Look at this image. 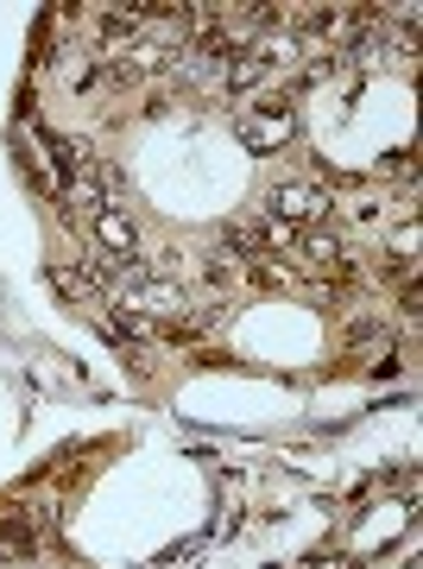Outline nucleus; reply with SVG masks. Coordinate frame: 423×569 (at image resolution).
<instances>
[{
  "mask_svg": "<svg viewBox=\"0 0 423 569\" xmlns=\"http://www.w3.org/2000/svg\"><path fill=\"white\" fill-rule=\"evenodd\" d=\"M329 215H335L329 183H278L272 190V222H285V228H323Z\"/></svg>",
  "mask_w": 423,
  "mask_h": 569,
  "instance_id": "obj_1",
  "label": "nucleus"
},
{
  "mask_svg": "<svg viewBox=\"0 0 423 569\" xmlns=\"http://www.w3.org/2000/svg\"><path fill=\"white\" fill-rule=\"evenodd\" d=\"M291 254L310 259V272H329V279H342V284L354 279L348 247H342V241H335L329 228H298V234H291Z\"/></svg>",
  "mask_w": 423,
  "mask_h": 569,
  "instance_id": "obj_2",
  "label": "nucleus"
},
{
  "mask_svg": "<svg viewBox=\"0 0 423 569\" xmlns=\"http://www.w3.org/2000/svg\"><path fill=\"white\" fill-rule=\"evenodd\" d=\"M241 140H247L253 153H278V146H291V140H298V114H291L285 102H266L259 114L241 121Z\"/></svg>",
  "mask_w": 423,
  "mask_h": 569,
  "instance_id": "obj_3",
  "label": "nucleus"
},
{
  "mask_svg": "<svg viewBox=\"0 0 423 569\" xmlns=\"http://www.w3.org/2000/svg\"><path fill=\"white\" fill-rule=\"evenodd\" d=\"M165 45H152L146 32H140V38H126V45H114V57H108V64H114V70H108V82H152L158 77V70H165Z\"/></svg>",
  "mask_w": 423,
  "mask_h": 569,
  "instance_id": "obj_4",
  "label": "nucleus"
},
{
  "mask_svg": "<svg viewBox=\"0 0 423 569\" xmlns=\"http://www.w3.org/2000/svg\"><path fill=\"white\" fill-rule=\"evenodd\" d=\"M0 538L13 544V550H38V544L57 538V513L51 506H7L0 513Z\"/></svg>",
  "mask_w": 423,
  "mask_h": 569,
  "instance_id": "obj_5",
  "label": "nucleus"
},
{
  "mask_svg": "<svg viewBox=\"0 0 423 569\" xmlns=\"http://www.w3.org/2000/svg\"><path fill=\"white\" fill-rule=\"evenodd\" d=\"M96 241L108 247V259H140V222L126 209H96Z\"/></svg>",
  "mask_w": 423,
  "mask_h": 569,
  "instance_id": "obj_6",
  "label": "nucleus"
},
{
  "mask_svg": "<svg viewBox=\"0 0 423 569\" xmlns=\"http://www.w3.org/2000/svg\"><path fill=\"white\" fill-rule=\"evenodd\" d=\"M133 304H140V316H177L183 311V284L177 279H165V272H146V284H140V291H133Z\"/></svg>",
  "mask_w": 423,
  "mask_h": 569,
  "instance_id": "obj_7",
  "label": "nucleus"
},
{
  "mask_svg": "<svg viewBox=\"0 0 423 569\" xmlns=\"http://www.w3.org/2000/svg\"><path fill=\"white\" fill-rule=\"evenodd\" d=\"M45 146H51V165H57L64 183H76L82 171H89V165H82V140H64V133H57V140H45Z\"/></svg>",
  "mask_w": 423,
  "mask_h": 569,
  "instance_id": "obj_8",
  "label": "nucleus"
},
{
  "mask_svg": "<svg viewBox=\"0 0 423 569\" xmlns=\"http://www.w3.org/2000/svg\"><path fill=\"white\" fill-rule=\"evenodd\" d=\"M342 342H348V348H374V342H392V323H386V316H354Z\"/></svg>",
  "mask_w": 423,
  "mask_h": 569,
  "instance_id": "obj_9",
  "label": "nucleus"
},
{
  "mask_svg": "<svg viewBox=\"0 0 423 569\" xmlns=\"http://www.w3.org/2000/svg\"><path fill=\"white\" fill-rule=\"evenodd\" d=\"M202 284H209V291H227V284H241V266H234L227 254L202 259Z\"/></svg>",
  "mask_w": 423,
  "mask_h": 569,
  "instance_id": "obj_10",
  "label": "nucleus"
},
{
  "mask_svg": "<svg viewBox=\"0 0 423 569\" xmlns=\"http://www.w3.org/2000/svg\"><path fill=\"white\" fill-rule=\"evenodd\" d=\"M51 284H57V291H64V298H70V304H82V298H96V291H89V284L76 279L70 266H51Z\"/></svg>",
  "mask_w": 423,
  "mask_h": 569,
  "instance_id": "obj_11",
  "label": "nucleus"
},
{
  "mask_svg": "<svg viewBox=\"0 0 423 569\" xmlns=\"http://www.w3.org/2000/svg\"><path fill=\"white\" fill-rule=\"evenodd\" d=\"M386 178H399V183H411L418 171H411V153H399V158H386Z\"/></svg>",
  "mask_w": 423,
  "mask_h": 569,
  "instance_id": "obj_12",
  "label": "nucleus"
},
{
  "mask_svg": "<svg viewBox=\"0 0 423 569\" xmlns=\"http://www.w3.org/2000/svg\"><path fill=\"white\" fill-rule=\"evenodd\" d=\"M7 557H20V550H13V544H7V538H0V564H7Z\"/></svg>",
  "mask_w": 423,
  "mask_h": 569,
  "instance_id": "obj_13",
  "label": "nucleus"
}]
</instances>
